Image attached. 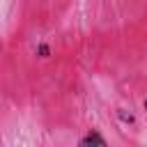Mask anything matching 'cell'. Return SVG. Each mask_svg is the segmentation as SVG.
Wrapping results in <instances>:
<instances>
[{
	"mask_svg": "<svg viewBox=\"0 0 147 147\" xmlns=\"http://www.w3.org/2000/svg\"><path fill=\"white\" fill-rule=\"evenodd\" d=\"M76 147H108V142H106V138L99 129H90L85 136H80Z\"/></svg>",
	"mask_w": 147,
	"mask_h": 147,
	"instance_id": "1",
	"label": "cell"
},
{
	"mask_svg": "<svg viewBox=\"0 0 147 147\" xmlns=\"http://www.w3.org/2000/svg\"><path fill=\"white\" fill-rule=\"evenodd\" d=\"M115 113H117V117H119V122H124V124H133V122H136V117H133V113H126V108H117Z\"/></svg>",
	"mask_w": 147,
	"mask_h": 147,
	"instance_id": "2",
	"label": "cell"
},
{
	"mask_svg": "<svg viewBox=\"0 0 147 147\" xmlns=\"http://www.w3.org/2000/svg\"><path fill=\"white\" fill-rule=\"evenodd\" d=\"M37 55H39V57H48V55H51V46L44 44V41L37 44Z\"/></svg>",
	"mask_w": 147,
	"mask_h": 147,
	"instance_id": "3",
	"label": "cell"
},
{
	"mask_svg": "<svg viewBox=\"0 0 147 147\" xmlns=\"http://www.w3.org/2000/svg\"><path fill=\"white\" fill-rule=\"evenodd\" d=\"M142 106H145V110H147V96H145V101H142Z\"/></svg>",
	"mask_w": 147,
	"mask_h": 147,
	"instance_id": "4",
	"label": "cell"
}]
</instances>
